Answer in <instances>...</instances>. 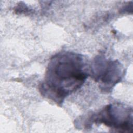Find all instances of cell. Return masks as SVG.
Instances as JSON below:
<instances>
[{
  "label": "cell",
  "instance_id": "6da1fadb",
  "mask_svg": "<svg viewBox=\"0 0 133 133\" xmlns=\"http://www.w3.org/2000/svg\"><path fill=\"white\" fill-rule=\"evenodd\" d=\"M82 56L63 52L54 56L48 65L44 82L40 86L43 96L60 104L78 89L88 76Z\"/></svg>",
  "mask_w": 133,
  "mask_h": 133
},
{
  "label": "cell",
  "instance_id": "7a4b0ae2",
  "mask_svg": "<svg viewBox=\"0 0 133 133\" xmlns=\"http://www.w3.org/2000/svg\"><path fill=\"white\" fill-rule=\"evenodd\" d=\"M92 120L95 123H102L119 129L120 131H128L132 128V109L119 105L109 104L94 116Z\"/></svg>",
  "mask_w": 133,
  "mask_h": 133
},
{
  "label": "cell",
  "instance_id": "3957f363",
  "mask_svg": "<svg viewBox=\"0 0 133 133\" xmlns=\"http://www.w3.org/2000/svg\"><path fill=\"white\" fill-rule=\"evenodd\" d=\"M91 71L96 81L101 84L104 90L107 91L122 78L121 64L116 61H108L102 57L96 58Z\"/></svg>",
  "mask_w": 133,
  "mask_h": 133
}]
</instances>
